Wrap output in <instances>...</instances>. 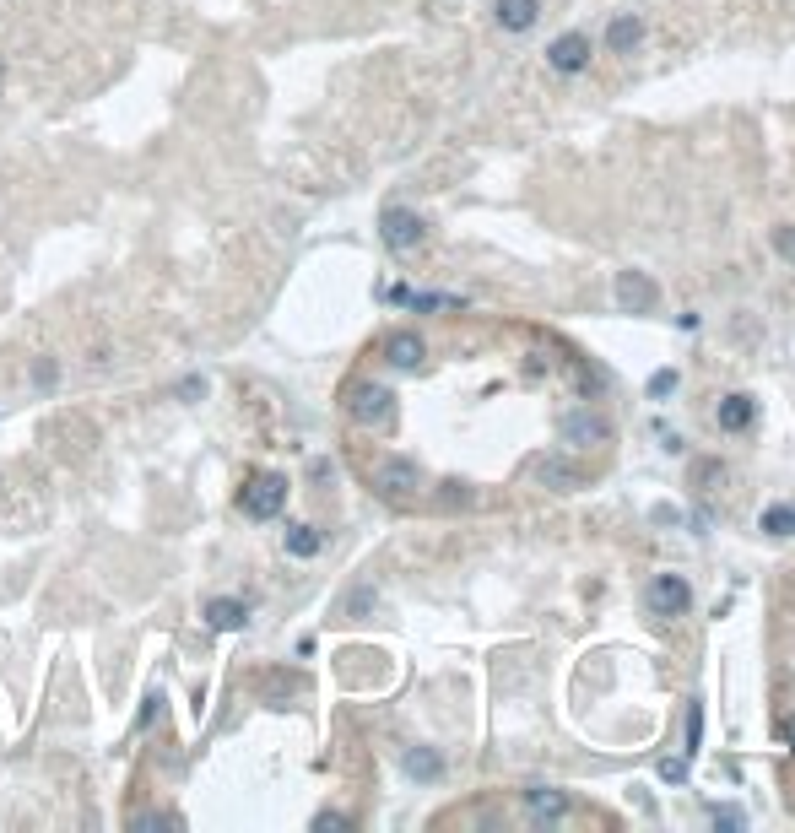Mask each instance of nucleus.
<instances>
[{"label": "nucleus", "instance_id": "obj_1", "mask_svg": "<svg viewBox=\"0 0 795 833\" xmlns=\"http://www.w3.org/2000/svg\"><path fill=\"white\" fill-rule=\"evenodd\" d=\"M287 493H293V487H287L282 471H260V476H249V482L238 487V514L265 525V520H276V514L287 509Z\"/></svg>", "mask_w": 795, "mask_h": 833}, {"label": "nucleus", "instance_id": "obj_2", "mask_svg": "<svg viewBox=\"0 0 795 833\" xmlns=\"http://www.w3.org/2000/svg\"><path fill=\"white\" fill-rule=\"evenodd\" d=\"M347 417L357 428H384L395 417V395L379 385V379H352L347 385Z\"/></svg>", "mask_w": 795, "mask_h": 833}, {"label": "nucleus", "instance_id": "obj_3", "mask_svg": "<svg viewBox=\"0 0 795 833\" xmlns=\"http://www.w3.org/2000/svg\"><path fill=\"white\" fill-rule=\"evenodd\" d=\"M379 238H384V249H395V255H412V249L428 244V222H422L412 206H384Z\"/></svg>", "mask_w": 795, "mask_h": 833}, {"label": "nucleus", "instance_id": "obj_4", "mask_svg": "<svg viewBox=\"0 0 795 833\" xmlns=\"http://www.w3.org/2000/svg\"><path fill=\"white\" fill-rule=\"evenodd\" d=\"M417 487H422V471L412 466V460H395L390 455V460H379V466H374V493L390 498V504H406Z\"/></svg>", "mask_w": 795, "mask_h": 833}, {"label": "nucleus", "instance_id": "obj_5", "mask_svg": "<svg viewBox=\"0 0 795 833\" xmlns=\"http://www.w3.org/2000/svg\"><path fill=\"white\" fill-rule=\"evenodd\" d=\"M644 601H649L655 617H682L687 606H693V585H687L682 574H655L649 590H644Z\"/></svg>", "mask_w": 795, "mask_h": 833}, {"label": "nucleus", "instance_id": "obj_6", "mask_svg": "<svg viewBox=\"0 0 795 833\" xmlns=\"http://www.w3.org/2000/svg\"><path fill=\"white\" fill-rule=\"evenodd\" d=\"M612 298H617V309H622V314H649V309L660 303V287L649 282L644 271H617Z\"/></svg>", "mask_w": 795, "mask_h": 833}, {"label": "nucleus", "instance_id": "obj_7", "mask_svg": "<svg viewBox=\"0 0 795 833\" xmlns=\"http://www.w3.org/2000/svg\"><path fill=\"white\" fill-rule=\"evenodd\" d=\"M530 471H536V482L552 487V493H579V487H585V466L568 460V455H541Z\"/></svg>", "mask_w": 795, "mask_h": 833}, {"label": "nucleus", "instance_id": "obj_8", "mask_svg": "<svg viewBox=\"0 0 795 833\" xmlns=\"http://www.w3.org/2000/svg\"><path fill=\"white\" fill-rule=\"evenodd\" d=\"M563 439H568V444H579V449L612 444V422L585 406V412H568V417H563Z\"/></svg>", "mask_w": 795, "mask_h": 833}, {"label": "nucleus", "instance_id": "obj_9", "mask_svg": "<svg viewBox=\"0 0 795 833\" xmlns=\"http://www.w3.org/2000/svg\"><path fill=\"white\" fill-rule=\"evenodd\" d=\"M547 65H552L558 76H579V71L590 65V38H585V33H563V38H552Z\"/></svg>", "mask_w": 795, "mask_h": 833}, {"label": "nucleus", "instance_id": "obj_10", "mask_svg": "<svg viewBox=\"0 0 795 833\" xmlns=\"http://www.w3.org/2000/svg\"><path fill=\"white\" fill-rule=\"evenodd\" d=\"M384 363L401 368V374H417V368L428 363V341H422L417 330H395V336L384 341Z\"/></svg>", "mask_w": 795, "mask_h": 833}, {"label": "nucleus", "instance_id": "obj_11", "mask_svg": "<svg viewBox=\"0 0 795 833\" xmlns=\"http://www.w3.org/2000/svg\"><path fill=\"white\" fill-rule=\"evenodd\" d=\"M201 617H206L211 633H238V628H249V601H238V595H211L201 606Z\"/></svg>", "mask_w": 795, "mask_h": 833}, {"label": "nucleus", "instance_id": "obj_12", "mask_svg": "<svg viewBox=\"0 0 795 833\" xmlns=\"http://www.w3.org/2000/svg\"><path fill=\"white\" fill-rule=\"evenodd\" d=\"M525 812H530V823H563V817H568V796H563V790H552V785H530L525 790Z\"/></svg>", "mask_w": 795, "mask_h": 833}, {"label": "nucleus", "instance_id": "obj_13", "mask_svg": "<svg viewBox=\"0 0 795 833\" xmlns=\"http://www.w3.org/2000/svg\"><path fill=\"white\" fill-rule=\"evenodd\" d=\"M752 417H758V401H752L747 390L725 395V401H720V412H714V422H720L725 433H747V428H752Z\"/></svg>", "mask_w": 795, "mask_h": 833}, {"label": "nucleus", "instance_id": "obj_14", "mask_svg": "<svg viewBox=\"0 0 795 833\" xmlns=\"http://www.w3.org/2000/svg\"><path fill=\"white\" fill-rule=\"evenodd\" d=\"M639 44H644V22L633 17V11H622V17L606 22V49H612V55H633Z\"/></svg>", "mask_w": 795, "mask_h": 833}, {"label": "nucleus", "instance_id": "obj_15", "mask_svg": "<svg viewBox=\"0 0 795 833\" xmlns=\"http://www.w3.org/2000/svg\"><path fill=\"white\" fill-rule=\"evenodd\" d=\"M401 769L412 774L417 785H439V779H444V758L433 747H406L401 752Z\"/></svg>", "mask_w": 795, "mask_h": 833}, {"label": "nucleus", "instance_id": "obj_16", "mask_svg": "<svg viewBox=\"0 0 795 833\" xmlns=\"http://www.w3.org/2000/svg\"><path fill=\"white\" fill-rule=\"evenodd\" d=\"M493 17H498L503 33H530V28H536V17H541V6H536V0H498Z\"/></svg>", "mask_w": 795, "mask_h": 833}, {"label": "nucleus", "instance_id": "obj_17", "mask_svg": "<svg viewBox=\"0 0 795 833\" xmlns=\"http://www.w3.org/2000/svg\"><path fill=\"white\" fill-rule=\"evenodd\" d=\"M282 547H287V558H320V552H325V531H320V525H309V520H298V525H287Z\"/></svg>", "mask_w": 795, "mask_h": 833}, {"label": "nucleus", "instance_id": "obj_18", "mask_svg": "<svg viewBox=\"0 0 795 833\" xmlns=\"http://www.w3.org/2000/svg\"><path fill=\"white\" fill-rule=\"evenodd\" d=\"M260 693L271 698V704H287V698L303 693V677H298V671H265V677H260Z\"/></svg>", "mask_w": 795, "mask_h": 833}, {"label": "nucleus", "instance_id": "obj_19", "mask_svg": "<svg viewBox=\"0 0 795 833\" xmlns=\"http://www.w3.org/2000/svg\"><path fill=\"white\" fill-rule=\"evenodd\" d=\"M758 531L763 536H795V504H768L758 514Z\"/></svg>", "mask_w": 795, "mask_h": 833}, {"label": "nucleus", "instance_id": "obj_20", "mask_svg": "<svg viewBox=\"0 0 795 833\" xmlns=\"http://www.w3.org/2000/svg\"><path fill=\"white\" fill-rule=\"evenodd\" d=\"M725 482V460H693V476H687V487H698V493H714V487Z\"/></svg>", "mask_w": 795, "mask_h": 833}, {"label": "nucleus", "instance_id": "obj_21", "mask_svg": "<svg viewBox=\"0 0 795 833\" xmlns=\"http://www.w3.org/2000/svg\"><path fill=\"white\" fill-rule=\"evenodd\" d=\"M60 385V357L55 352H44V357H38V363H33V390H55Z\"/></svg>", "mask_w": 795, "mask_h": 833}, {"label": "nucleus", "instance_id": "obj_22", "mask_svg": "<svg viewBox=\"0 0 795 833\" xmlns=\"http://www.w3.org/2000/svg\"><path fill=\"white\" fill-rule=\"evenodd\" d=\"M374 601H379V590H374V585H357V590H347L341 612H347V617H368V612H374Z\"/></svg>", "mask_w": 795, "mask_h": 833}, {"label": "nucleus", "instance_id": "obj_23", "mask_svg": "<svg viewBox=\"0 0 795 833\" xmlns=\"http://www.w3.org/2000/svg\"><path fill=\"white\" fill-rule=\"evenodd\" d=\"M439 504H444V509H471V487H466V482H444Z\"/></svg>", "mask_w": 795, "mask_h": 833}, {"label": "nucleus", "instance_id": "obj_24", "mask_svg": "<svg viewBox=\"0 0 795 833\" xmlns=\"http://www.w3.org/2000/svg\"><path fill=\"white\" fill-rule=\"evenodd\" d=\"M671 390H677V368H660V374L649 379V401H666Z\"/></svg>", "mask_w": 795, "mask_h": 833}, {"label": "nucleus", "instance_id": "obj_25", "mask_svg": "<svg viewBox=\"0 0 795 833\" xmlns=\"http://www.w3.org/2000/svg\"><path fill=\"white\" fill-rule=\"evenodd\" d=\"M698 742H704V709H687V752H698Z\"/></svg>", "mask_w": 795, "mask_h": 833}, {"label": "nucleus", "instance_id": "obj_26", "mask_svg": "<svg viewBox=\"0 0 795 833\" xmlns=\"http://www.w3.org/2000/svg\"><path fill=\"white\" fill-rule=\"evenodd\" d=\"M157 714H163V693H152V698H147V709H141L136 731H152V725H157Z\"/></svg>", "mask_w": 795, "mask_h": 833}, {"label": "nucleus", "instance_id": "obj_27", "mask_svg": "<svg viewBox=\"0 0 795 833\" xmlns=\"http://www.w3.org/2000/svg\"><path fill=\"white\" fill-rule=\"evenodd\" d=\"M314 828H320V833H336V828H352V817H341V812H320V817H314Z\"/></svg>", "mask_w": 795, "mask_h": 833}, {"label": "nucleus", "instance_id": "obj_28", "mask_svg": "<svg viewBox=\"0 0 795 833\" xmlns=\"http://www.w3.org/2000/svg\"><path fill=\"white\" fill-rule=\"evenodd\" d=\"M660 779H671V785H682V779H687V763H682V758H666V763H660Z\"/></svg>", "mask_w": 795, "mask_h": 833}, {"label": "nucleus", "instance_id": "obj_29", "mask_svg": "<svg viewBox=\"0 0 795 833\" xmlns=\"http://www.w3.org/2000/svg\"><path fill=\"white\" fill-rule=\"evenodd\" d=\"M774 244H779V255H790V260H795V228H779V233H774Z\"/></svg>", "mask_w": 795, "mask_h": 833}, {"label": "nucleus", "instance_id": "obj_30", "mask_svg": "<svg viewBox=\"0 0 795 833\" xmlns=\"http://www.w3.org/2000/svg\"><path fill=\"white\" fill-rule=\"evenodd\" d=\"M179 395H184V401H201V395H206V379H184Z\"/></svg>", "mask_w": 795, "mask_h": 833}, {"label": "nucleus", "instance_id": "obj_31", "mask_svg": "<svg viewBox=\"0 0 795 833\" xmlns=\"http://www.w3.org/2000/svg\"><path fill=\"white\" fill-rule=\"evenodd\" d=\"M714 823H720V828H741L747 817H741V812H714Z\"/></svg>", "mask_w": 795, "mask_h": 833}, {"label": "nucleus", "instance_id": "obj_32", "mask_svg": "<svg viewBox=\"0 0 795 833\" xmlns=\"http://www.w3.org/2000/svg\"><path fill=\"white\" fill-rule=\"evenodd\" d=\"M6 76H11V65H6V55H0V87H6Z\"/></svg>", "mask_w": 795, "mask_h": 833}]
</instances>
